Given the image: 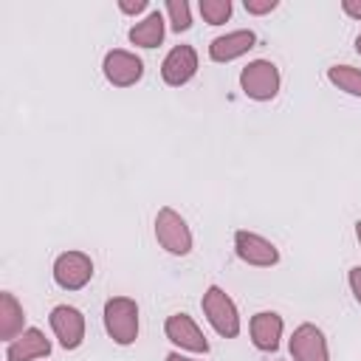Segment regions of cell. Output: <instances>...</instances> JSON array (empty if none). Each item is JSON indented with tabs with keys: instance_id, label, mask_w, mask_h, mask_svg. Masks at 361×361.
<instances>
[{
	"instance_id": "7c38bea8",
	"label": "cell",
	"mask_w": 361,
	"mask_h": 361,
	"mask_svg": "<svg viewBox=\"0 0 361 361\" xmlns=\"http://www.w3.org/2000/svg\"><path fill=\"white\" fill-rule=\"evenodd\" d=\"M257 42V34L251 28H237L228 34H220L209 42V59L212 62H234L243 54H248Z\"/></svg>"
},
{
	"instance_id": "8992f818",
	"label": "cell",
	"mask_w": 361,
	"mask_h": 361,
	"mask_svg": "<svg viewBox=\"0 0 361 361\" xmlns=\"http://www.w3.org/2000/svg\"><path fill=\"white\" fill-rule=\"evenodd\" d=\"M102 73L113 87H133L135 82H141L144 76V62L141 56H135L133 51L124 48H113L104 54L102 59Z\"/></svg>"
},
{
	"instance_id": "2e32d148",
	"label": "cell",
	"mask_w": 361,
	"mask_h": 361,
	"mask_svg": "<svg viewBox=\"0 0 361 361\" xmlns=\"http://www.w3.org/2000/svg\"><path fill=\"white\" fill-rule=\"evenodd\" d=\"M20 333H25V310L11 290H3L0 293V338L8 344Z\"/></svg>"
},
{
	"instance_id": "3957f363",
	"label": "cell",
	"mask_w": 361,
	"mask_h": 361,
	"mask_svg": "<svg viewBox=\"0 0 361 361\" xmlns=\"http://www.w3.org/2000/svg\"><path fill=\"white\" fill-rule=\"evenodd\" d=\"M155 240L172 257H186L195 245V237H192V228H189L186 217L180 212H175L172 206L158 209V214H155Z\"/></svg>"
},
{
	"instance_id": "30bf717a",
	"label": "cell",
	"mask_w": 361,
	"mask_h": 361,
	"mask_svg": "<svg viewBox=\"0 0 361 361\" xmlns=\"http://www.w3.org/2000/svg\"><path fill=\"white\" fill-rule=\"evenodd\" d=\"M290 355L293 361H330V347H327V338L322 333V327L305 322L293 330L290 336Z\"/></svg>"
},
{
	"instance_id": "5bb4252c",
	"label": "cell",
	"mask_w": 361,
	"mask_h": 361,
	"mask_svg": "<svg viewBox=\"0 0 361 361\" xmlns=\"http://www.w3.org/2000/svg\"><path fill=\"white\" fill-rule=\"evenodd\" d=\"M48 353H51V338L39 327H25V333L8 341L6 361H37V358H48Z\"/></svg>"
},
{
	"instance_id": "cb8c5ba5",
	"label": "cell",
	"mask_w": 361,
	"mask_h": 361,
	"mask_svg": "<svg viewBox=\"0 0 361 361\" xmlns=\"http://www.w3.org/2000/svg\"><path fill=\"white\" fill-rule=\"evenodd\" d=\"M164 361H200V358H189V355H180L178 350H172V353H166Z\"/></svg>"
},
{
	"instance_id": "7a4b0ae2",
	"label": "cell",
	"mask_w": 361,
	"mask_h": 361,
	"mask_svg": "<svg viewBox=\"0 0 361 361\" xmlns=\"http://www.w3.org/2000/svg\"><path fill=\"white\" fill-rule=\"evenodd\" d=\"M200 307H203V316L206 322L214 327L217 336L223 338H237L240 336V310L234 305V299L220 288V285H209L203 299H200Z\"/></svg>"
},
{
	"instance_id": "9c48e42d",
	"label": "cell",
	"mask_w": 361,
	"mask_h": 361,
	"mask_svg": "<svg viewBox=\"0 0 361 361\" xmlns=\"http://www.w3.org/2000/svg\"><path fill=\"white\" fill-rule=\"evenodd\" d=\"M164 336L178 347V350H186V353H209V338L206 333L197 327V322L189 316V313H172L166 316L164 322Z\"/></svg>"
},
{
	"instance_id": "ffe728a7",
	"label": "cell",
	"mask_w": 361,
	"mask_h": 361,
	"mask_svg": "<svg viewBox=\"0 0 361 361\" xmlns=\"http://www.w3.org/2000/svg\"><path fill=\"white\" fill-rule=\"evenodd\" d=\"M243 6H245V11H248V14L262 17V14H271V11L279 6V0H245Z\"/></svg>"
},
{
	"instance_id": "6da1fadb",
	"label": "cell",
	"mask_w": 361,
	"mask_h": 361,
	"mask_svg": "<svg viewBox=\"0 0 361 361\" xmlns=\"http://www.w3.org/2000/svg\"><path fill=\"white\" fill-rule=\"evenodd\" d=\"M104 330L118 347H130L138 338V302L130 296H110L104 302Z\"/></svg>"
},
{
	"instance_id": "44dd1931",
	"label": "cell",
	"mask_w": 361,
	"mask_h": 361,
	"mask_svg": "<svg viewBox=\"0 0 361 361\" xmlns=\"http://www.w3.org/2000/svg\"><path fill=\"white\" fill-rule=\"evenodd\" d=\"M347 282H350V290L355 296V302L361 305V265H353L350 274H347Z\"/></svg>"
},
{
	"instance_id": "ac0fdd59",
	"label": "cell",
	"mask_w": 361,
	"mask_h": 361,
	"mask_svg": "<svg viewBox=\"0 0 361 361\" xmlns=\"http://www.w3.org/2000/svg\"><path fill=\"white\" fill-rule=\"evenodd\" d=\"M164 17H166V23H169V28H172L175 34L192 28V6H189L186 0H166Z\"/></svg>"
},
{
	"instance_id": "7402d4cb",
	"label": "cell",
	"mask_w": 361,
	"mask_h": 361,
	"mask_svg": "<svg viewBox=\"0 0 361 361\" xmlns=\"http://www.w3.org/2000/svg\"><path fill=\"white\" fill-rule=\"evenodd\" d=\"M147 6H149L147 0H135V3H130V0H121V3H118V11H121V14H130V17H135V14H141Z\"/></svg>"
},
{
	"instance_id": "d4e9b609",
	"label": "cell",
	"mask_w": 361,
	"mask_h": 361,
	"mask_svg": "<svg viewBox=\"0 0 361 361\" xmlns=\"http://www.w3.org/2000/svg\"><path fill=\"white\" fill-rule=\"evenodd\" d=\"M355 240H358V245H361V220L355 223Z\"/></svg>"
},
{
	"instance_id": "4fadbf2b",
	"label": "cell",
	"mask_w": 361,
	"mask_h": 361,
	"mask_svg": "<svg viewBox=\"0 0 361 361\" xmlns=\"http://www.w3.org/2000/svg\"><path fill=\"white\" fill-rule=\"evenodd\" d=\"M282 330H285V322H282V316L274 313V310H259V313H254L251 322H248L251 341H254V347L262 350V353L279 350Z\"/></svg>"
},
{
	"instance_id": "484cf974",
	"label": "cell",
	"mask_w": 361,
	"mask_h": 361,
	"mask_svg": "<svg viewBox=\"0 0 361 361\" xmlns=\"http://www.w3.org/2000/svg\"><path fill=\"white\" fill-rule=\"evenodd\" d=\"M355 54H358V56H361V34H358V37H355Z\"/></svg>"
},
{
	"instance_id": "e0dca14e",
	"label": "cell",
	"mask_w": 361,
	"mask_h": 361,
	"mask_svg": "<svg viewBox=\"0 0 361 361\" xmlns=\"http://www.w3.org/2000/svg\"><path fill=\"white\" fill-rule=\"evenodd\" d=\"M327 82L333 87H338L347 96H358L361 99V68L353 65H330L327 68Z\"/></svg>"
},
{
	"instance_id": "ba28073f",
	"label": "cell",
	"mask_w": 361,
	"mask_h": 361,
	"mask_svg": "<svg viewBox=\"0 0 361 361\" xmlns=\"http://www.w3.org/2000/svg\"><path fill=\"white\" fill-rule=\"evenodd\" d=\"M48 324L62 350H79L85 341V316L73 305H56L48 316Z\"/></svg>"
},
{
	"instance_id": "d6986e66",
	"label": "cell",
	"mask_w": 361,
	"mask_h": 361,
	"mask_svg": "<svg viewBox=\"0 0 361 361\" xmlns=\"http://www.w3.org/2000/svg\"><path fill=\"white\" fill-rule=\"evenodd\" d=\"M197 11H200V17L209 25H223L231 17L234 6H231V0H200L197 3Z\"/></svg>"
},
{
	"instance_id": "277c9868",
	"label": "cell",
	"mask_w": 361,
	"mask_h": 361,
	"mask_svg": "<svg viewBox=\"0 0 361 361\" xmlns=\"http://www.w3.org/2000/svg\"><path fill=\"white\" fill-rule=\"evenodd\" d=\"M279 87H282V76H279V68L271 59H251L240 71V90L254 102L276 99Z\"/></svg>"
},
{
	"instance_id": "603a6c76",
	"label": "cell",
	"mask_w": 361,
	"mask_h": 361,
	"mask_svg": "<svg viewBox=\"0 0 361 361\" xmlns=\"http://www.w3.org/2000/svg\"><path fill=\"white\" fill-rule=\"evenodd\" d=\"M341 11L353 20H361V0H341Z\"/></svg>"
},
{
	"instance_id": "52a82bcc",
	"label": "cell",
	"mask_w": 361,
	"mask_h": 361,
	"mask_svg": "<svg viewBox=\"0 0 361 361\" xmlns=\"http://www.w3.org/2000/svg\"><path fill=\"white\" fill-rule=\"evenodd\" d=\"M234 251L245 265L254 268H271L279 262V248L257 231H245V228L234 231Z\"/></svg>"
},
{
	"instance_id": "8fae6325",
	"label": "cell",
	"mask_w": 361,
	"mask_h": 361,
	"mask_svg": "<svg viewBox=\"0 0 361 361\" xmlns=\"http://www.w3.org/2000/svg\"><path fill=\"white\" fill-rule=\"evenodd\" d=\"M197 73V51L192 45H175L164 62H161V79L169 85V87H180L186 82H192Z\"/></svg>"
},
{
	"instance_id": "9a60e30c",
	"label": "cell",
	"mask_w": 361,
	"mask_h": 361,
	"mask_svg": "<svg viewBox=\"0 0 361 361\" xmlns=\"http://www.w3.org/2000/svg\"><path fill=\"white\" fill-rule=\"evenodd\" d=\"M164 34H166V17H164L158 8L149 11L144 20H138V23L127 31L130 42L138 45V48H158V45L164 42Z\"/></svg>"
},
{
	"instance_id": "5b68a950",
	"label": "cell",
	"mask_w": 361,
	"mask_h": 361,
	"mask_svg": "<svg viewBox=\"0 0 361 361\" xmlns=\"http://www.w3.org/2000/svg\"><path fill=\"white\" fill-rule=\"evenodd\" d=\"M51 274L62 290H82L93 279V259L85 251H62L54 259Z\"/></svg>"
}]
</instances>
